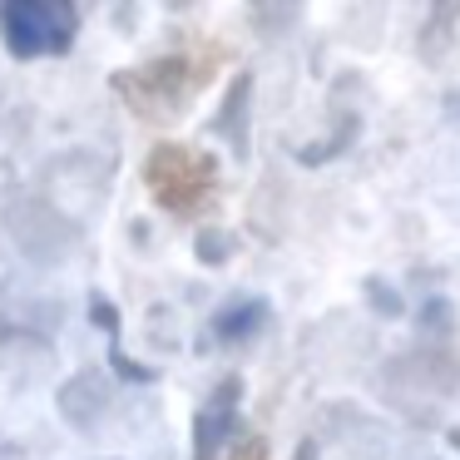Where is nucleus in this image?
<instances>
[{
	"label": "nucleus",
	"mask_w": 460,
	"mask_h": 460,
	"mask_svg": "<svg viewBox=\"0 0 460 460\" xmlns=\"http://www.w3.org/2000/svg\"><path fill=\"white\" fill-rule=\"evenodd\" d=\"M367 292H371V302H376V307L386 312V317H396V312H401V307H396V297H391V292L381 288V282H367Z\"/></svg>",
	"instance_id": "obj_7"
},
{
	"label": "nucleus",
	"mask_w": 460,
	"mask_h": 460,
	"mask_svg": "<svg viewBox=\"0 0 460 460\" xmlns=\"http://www.w3.org/2000/svg\"><path fill=\"white\" fill-rule=\"evenodd\" d=\"M238 396H243L238 376H223L213 386L208 406L199 411V426H193V460H213L223 450V440L238 430Z\"/></svg>",
	"instance_id": "obj_4"
},
{
	"label": "nucleus",
	"mask_w": 460,
	"mask_h": 460,
	"mask_svg": "<svg viewBox=\"0 0 460 460\" xmlns=\"http://www.w3.org/2000/svg\"><path fill=\"white\" fill-rule=\"evenodd\" d=\"M262 327H268V302L262 297H233L228 307H218V317H213V337H218L223 347H243V341H252Z\"/></svg>",
	"instance_id": "obj_5"
},
{
	"label": "nucleus",
	"mask_w": 460,
	"mask_h": 460,
	"mask_svg": "<svg viewBox=\"0 0 460 460\" xmlns=\"http://www.w3.org/2000/svg\"><path fill=\"white\" fill-rule=\"evenodd\" d=\"M80 31V11L65 0H5L0 5V40L15 60L65 55Z\"/></svg>",
	"instance_id": "obj_3"
},
{
	"label": "nucleus",
	"mask_w": 460,
	"mask_h": 460,
	"mask_svg": "<svg viewBox=\"0 0 460 460\" xmlns=\"http://www.w3.org/2000/svg\"><path fill=\"white\" fill-rule=\"evenodd\" d=\"M223 65V50H208V45H183V50H169L159 60L139 65V70L114 75V90L129 104L139 119L164 124L169 114H179L203 84L213 80V70Z\"/></svg>",
	"instance_id": "obj_1"
},
{
	"label": "nucleus",
	"mask_w": 460,
	"mask_h": 460,
	"mask_svg": "<svg viewBox=\"0 0 460 460\" xmlns=\"http://www.w3.org/2000/svg\"><path fill=\"white\" fill-rule=\"evenodd\" d=\"M292 460H317V446H312V440H302L297 456H292Z\"/></svg>",
	"instance_id": "obj_8"
},
{
	"label": "nucleus",
	"mask_w": 460,
	"mask_h": 460,
	"mask_svg": "<svg viewBox=\"0 0 460 460\" xmlns=\"http://www.w3.org/2000/svg\"><path fill=\"white\" fill-rule=\"evenodd\" d=\"M228 460H268V440H262V436H243L238 446L228 450Z\"/></svg>",
	"instance_id": "obj_6"
},
{
	"label": "nucleus",
	"mask_w": 460,
	"mask_h": 460,
	"mask_svg": "<svg viewBox=\"0 0 460 460\" xmlns=\"http://www.w3.org/2000/svg\"><path fill=\"white\" fill-rule=\"evenodd\" d=\"M144 183L164 213L189 218L218 189V164H213V154L189 149V144H154L149 159H144Z\"/></svg>",
	"instance_id": "obj_2"
}]
</instances>
